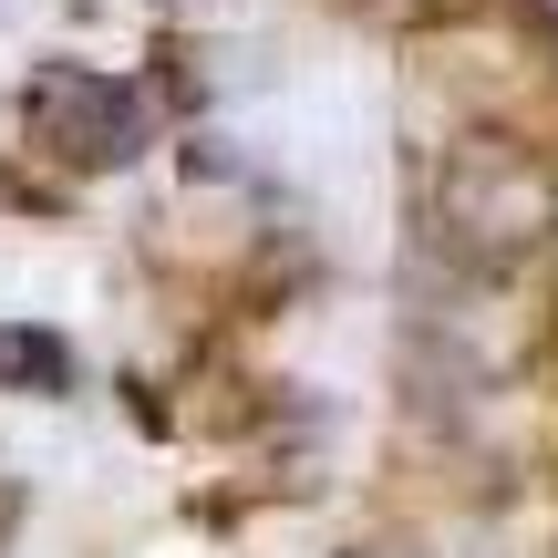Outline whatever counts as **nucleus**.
Masks as SVG:
<instances>
[{
	"label": "nucleus",
	"mask_w": 558,
	"mask_h": 558,
	"mask_svg": "<svg viewBox=\"0 0 558 558\" xmlns=\"http://www.w3.org/2000/svg\"><path fill=\"white\" fill-rule=\"evenodd\" d=\"M0 373H32L41 393H52L73 362H62V341H41V331H0Z\"/></svg>",
	"instance_id": "nucleus-1"
},
{
	"label": "nucleus",
	"mask_w": 558,
	"mask_h": 558,
	"mask_svg": "<svg viewBox=\"0 0 558 558\" xmlns=\"http://www.w3.org/2000/svg\"><path fill=\"white\" fill-rule=\"evenodd\" d=\"M548 11H558V0H548Z\"/></svg>",
	"instance_id": "nucleus-2"
}]
</instances>
